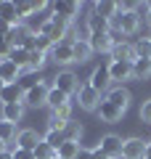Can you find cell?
<instances>
[{
  "instance_id": "6da1fadb",
  "label": "cell",
  "mask_w": 151,
  "mask_h": 159,
  "mask_svg": "<svg viewBox=\"0 0 151 159\" xmlns=\"http://www.w3.org/2000/svg\"><path fill=\"white\" fill-rule=\"evenodd\" d=\"M140 27V16L135 8H130V11H117V16L109 21V29H114V32H122L125 37L127 34H135Z\"/></svg>"
},
{
  "instance_id": "7a4b0ae2",
  "label": "cell",
  "mask_w": 151,
  "mask_h": 159,
  "mask_svg": "<svg viewBox=\"0 0 151 159\" xmlns=\"http://www.w3.org/2000/svg\"><path fill=\"white\" fill-rule=\"evenodd\" d=\"M48 58L58 66H66V64H74V51H72V40H61V43H53Z\"/></svg>"
},
{
  "instance_id": "3957f363",
  "label": "cell",
  "mask_w": 151,
  "mask_h": 159,
  "mask_svg": "<svg viewBox=\"0 0 151 159\" xmlns=\"http://www.w3.org/2000/svg\"><path fill=\"white\" fill-rule=\"evenodd\" d=\"M48 90H50V85L45 80H40L34 88L24 90V106H45L48 103Z\"/></svg>"
},
{
  "instance_id": "277c9868",
  "label": "cell",
  "mask_w": 151,
  "mask_h": 159,
  "mask_svg": "<svg viewBox=\"0 0 151 159\" xmlns=\"http://www.w3.org/2000/svg\"><path fill=\"white\" fill-rule=\"evenodd\" d=\"M101 101H103V98H101V93L93 90L88 82H82V85H80V90H77V103L85 109V111H95Z\"/></svg>"
},
{
  "instance_id": "5b68a950",
  "label": "cell",
  "mask_w": 151,
  "mask_h": 159,
  "mask_svg": "<svg viewBox=\"0 0 151 159\" xmlns=\"http://www.w3.org/2000/svg\"><path fill=\"white\" fill-rule=\"evenodd\" d=\"M53 80H56V82H53V88L64 90L66 96H77V90H80V80H77V74H74V72L61 69V72H58Z\"/></svg>"
},
{
  "instance_id": "8992f818",
  "label": "cell",
  "mask_w": 151,
  "mask_h": 159,
  "mask_svg": "<svg viewBox=\"0 0 151 159\" xmlns=\"http://www.w3.org/2000/svg\"><path fill=\"white\" fill-rule=\"evenodd\" d=\"M32 37H34V32L24 21H19L16 27L11 29V34H8V43H11V48H27L29 43H32Z\"/></svg>"
},
{
  "instance_id": "52a82bcc",
  "label": "cell",
  "mask_w": 151,
  "mask_h": 159,
  "mask_svg": "<svg viewBox=\"0 0 151 159\" xmlns=\"http://www.w3.org/2000/svg\"><path fill=\"white\" fill-rule=\"evenodd\" d=\"M122 146H125V141L119 135H114V133L103 135V138H101V143H98V148L106 154L109 159H122Z\"/></svg>"
},
{
  "instance_id": "ba28073f",
  "label": "cell",
  "mask_w": 151,
  "mask_h": 159,
  "mask_svg": "<svg viewBox=\"0 0 151 159\" xmlns=\"http://www.w3.org/2000/svg\"><path fill=\"white\" fill-rule=\"evenodd\" d=\"M109 82H112V77H109V64L95 66L93 74H90V80H88V85L93 88V90H98V93H103V90L109 93Z\"/></svg>"
},
{
  "instance_id": "9c48e42d",
  "label": "cell",
  "mask_w": 151,
  "mask_h": 159,
  "mask_svg": "<svg viewBox=\"0 0 151 159\" xmlns=\"http://www.w3.org/2000/svg\"><path fill=\"white\" fill-rule=\"evenodd\" d=\"M146 157V141L143 138H127L122 146V159H143Z\"/></svg>"
},
{
  "instance_id": "30bf717a",
  "label": "cell",
  "mask_w": 151,
  "mask_h": 159,
  "mask_svg": "<svg viewBox=\"0 0 151 159\" xmlns=\"http://www.w3.org/2000/svg\"><path fill=\"white\" fill-rule=\"evenodd\" d=\"M88 43H90V48H93V53H109L114 48L112 34H109V32H90L88 34Z\"/></svg>"
},
{
  "instance_id": "8fae6325",
  "label": "cell",
  "mask_w": 151,
  "mask_h": 159,
  "mask_svg": "<svg viewBox=\"0 0 151 159\" xmlns=\"http://www.w3.org/2000/svg\"><path fill=\"white\" fill-rule=\"evenodd\" d=\"M50 6H53V16L61 19V21H66V24H72L74 19H77V13H80L77 3H50Z\"/></svg>"
},
{
  "instance_id": "7c38bea8",
  "label": "cell",
  "mask_w": 151,
  "mask_h": 159,
  "mask_svg": "<svg viewBox=\"0 0 151 159\" xmlns=\"http://www.w3.org/2000/svg\"><path fill=\"white\" fill-rule=\"evenodd\" d=\"M69 122H72V101L50 111V127H58V130H64Z\"/></svg>"
},
{
  "instance_id": "4fadbf2b",
  "label": "cell",
  "mask_w": 151,
  "mask_h": 159,
  "mask_svg": "<svg viewBox=\"0 0 151 159\" xmlns=\"http://www.w3.org/2000/svg\"><path fill=\"white\" fill-rule=\"evenodd\" d=\"M109 61H127L133 64L135 61V51H133V43H119V45H114L112 51H109Z\"/></svg>"
},
{
  "instance_id": "5bb4252c",
  "label": "cell",
  "mask_w": 151,
  "mask_h": 159,
  "mask_svg": "<svg viewBox=\"0 0 151 159\" xmlns=\"http://www.w3.org/2000/svg\"><path fill=\"white\" fill-rule=\"evenodd\" d=\"M106 101L109 103H114V106L119 109V111H127V106H130V90L127 88H112V90L106 93Z\"/></svg>"
},
{
  "instance_id": "9a60e30c",
  "label": "cell",
  "mask_w": 151,
  "mask_h": 159,
  "mask_svg": "<svg viewBox=\"0 0 151 159\" xmlns=\"http://www.w3.org/2000/svg\"><path fill=\"white\" fill-rule=\"evenodd\" d=\"M109 77L122 82V80H133V64L127 61H109Z\"/></svg>"
},
{
  "instance_id": "2e32d148",
  "label": "cell",
  "mask_w": 151,
  "mask_h": 159,
  "mask_svg": "<svg viewBox=\"0 0 151 159\" xmlns=\"http://www.w3.org/2000/svg\"><path fill=\"white\" fill-rule=\"evenodd\" d=\"M0 80H3L6 85L19 82V80H21V69H19L13 61H8V58H0Z\"/></svg>"
},
{
  "instance_id": "e0dca14e",
  "label": "cell",
  "mask_w": 151,
  "mask_h": 159,
  "mask_svg": "<svg viewBox=\"0 0 151 159\" xmlns=\"http://www.w3.org/2000/svg\"><path fill=\"white\" fill-rule=\"evenodd\" d=\"M21 117H24V103H3L0 106V119L3 122L16 125V122H21Z\"/></svg>"
},
{
  "instance_id": "ac0fdd59",
  "label": "cell",
  "mask_w": 151,
  "mask_h": 159,
  "mask_svg": "<svg viewBox=\"0 0 151 159\" xmlns=\"http://www.w3.org/2000/svg\"><path fill=\"white\" fill-rule=\"evenodd\" d=\"M40 141H43V135L37 130H19V135H16V146L27 148V151H34Z\"/></svg>"
},
{
  "instance_id": "d6986e66",
  "label": "cell",
  "mask_w": 151,
  "mask_h": 159,
  "mask_svg": "<svg viewBox=\"0 0 151 159\" xmlns=\"http://www.w3.org/2000/svg\"><path fill=\"white\" fill-rule=\"evenodd\" d=\"M95 114H98L101 122H117V119H122V114H125V111H119L114 103H109L106 98H103V101L98 103V109H95Z\"/></svg>"
},
{
  "instance_id": "ffe728a7",
  "label": "cell",
  "mask_w": 151,
  "mask_h": 159,
  "mask_svg": "<svg viewBox=\"0 0 151 159\" xmlns=\"http://www.w3.org/2000/svg\"><path fill=\"white\" fill-rule=\"evenodd\" d=\"M3 103H24V90L19 82H11V85L3 88V93H0V106Z\"/></svg>"
},
{
  "instance_id": "44dd1931",
  "label": "cell",
  "mask_w": 151,
  "mask_h": 159,
  "mask_svg": "<svg viewBox=\"0 0 151 159\" xmlns=\"http://www.w3.org/2000/svg\"><path fill=\"white\" fill-rule=\"evenodd\" d=\"M72 51H74V61H80V64L93 56V48H90V43L85 37H74L72 40Z\"/></svg>"
},
{
  "instance_id": "7402d4cb",
  "label": "cell",
  "mask_w": 151,
  "mask_h": 159,
  "mask_svg": "<svg viewBox=\"0 0 151 159\" xmlns=\"http://www.w3.org/2000/svg\"><path fill=\"white\" fill-rule=\"evenodd\" d=\"M0 19L8 24H19V11H16V3L13 0H0Z\"/></svg>"
},
{
  "instance_id": "603a6c76",
  "label": "cell",
  "mask_w": 151,
  "mask_h": 159,
  "mask_svg": "<svg viewBox=\"0 0 151 159\" xmlns=\"http://www.w3.org/2000/svg\"><path fill=\"white\" fill-rule=\"evenodd\" d=\"M69 98H72V96H66L64 90H58V88L50 85V90H48V103H45V106L53 111V109H58V106H64V103H69Z\"/></svg>"
},
{
  "instance_id": "cb8c5ba5",
  "label": "cell",
  "mask_w": 151,
  "mask_h": 159,
  "mask_svg": "<svg viewBox=\"0 0 151 159\" xmlns=\"http://www.w3.org/2000/svg\"><path fill=\"white\" fill-rule=\"evenodd\" d=\"M151 77V58H135L133 61V80H149Z\"/></svg>"
},
{
  "instance_id": "d4e9b609",
  "label": "cell",
  "mask_w": 151,
  "mask_h": 159,
  "mask_svg": "<svg viewBox=\"0 0 151 159\" xmlns=\"http://www.w3.org/2000/svg\"><path fill=\"white\" fill-rule=\"evenodd\" d=\"M8 61H13V64L24 72V69H29V51H27V48H11Z\"/></svg>"
},
{
  "instance_id": "484cf974",
  "label": "cell",
  "mask_w": 151,
  "mask_h": 159,
  "mask_svg": "<svg viewBox=\"0 0 151 159\" xmlns=\"http://www.w3.org/2000/svg\"><path fill=\"white\" fill-rule=\"evenodd\" d=\"M43 141L58 151V146L66 141V135H64V130H58V127H48V130H45V135H43Z\"/></svg>"
},
{
  "instance_id": "4316f807",
  "label": "cell",
  "mask_w": 151,
  "mask_h": 159,
  "mask_svg": "<svg viewBox=\"0 0 151 159\" xmlns=\"http://www.w3.org/2000/svg\"><path fill=\"white\" fill-rule=\"evenodd\" d=\"M16 125H11V122H3V119H0V141L6 143L8 148H11V143L16 141Z\"/></svg>"
},
{
  "instance_id": "83f0119b",
  "label": "cell",
  "mask_w": 151,
  "mask_h": 159,
  "mask_svg": "<svg viewBox=\"0 0 151 159\" xmlns=\"http://www.w3.org/2000/svg\"><path fill=\"white\" fill-rule=\"evenodd\" d=\"M77 154H80V143H74V141H64L61 146H58L56 157H61V159H77Z\"/></svg>"
},
{
  "instance_id": "f1b7e54d",
  "label": "cell",
  "mask_w": 151,
  "mask_h": 159,
  "mask_svg": "<svg viewBox=\"0 0 151 159\" xmlns=\"http://www.w3.org/2000/svg\"><path fill=\"white\" fill-rule=\"evenodd\" d=\"M135 58H151V37H140L133 43Z\"/></svg>"
},
{
  "instance_id": "f546056e",
  "label": "cell",
  "mask_w": 151,
  "mask_h": 159,
  "mask_svg": "<svg viewBox=\"0 0 151 159\" xmlns=\"http://www.w3.org/2000/svg\"><path fill=\"white\" fill-rule=\"evenodd\" d=\"M53 157H56V148L48 146L45 141H40L37 148H34V159H53Z\"/></svg>"
},
{
  "instance_id": "4dcf8cb0",
  "label": "cell",
  "mask_w": 151,
  "mask_h": 159,
  "mask_svg": "<svg viewBox=\"0 0 151 159\" xmlns=\"http://www.w3.org/2000/svg\"><path fill=\"white\" fill-rule=\"evenodd\" d=\"M64 135H66V141L80 143V135H82V127H80V122H69V125L64 127Z\"/></svg>"
},
{
  "instance_id": "1f68e13d",
  "label": "cell",
  "mask_w": 151,
  "mask_h": 159,
  "mask_svg": "<svg viewBox=\"0 0 151 159\" xmlns=\"http://www.w3.org/2000/svg\"><path fill=\"white\" fill-rule=\"evenodd\" d=\"M45 58H48V53L43 51H29V69H40L45 64Z\"/></svg>"
},
{
  "instance_id": "d6a6232c",
  "label": "cell",
  "mask_w": 151,
  "mask_h": 159,
  "mask_svg": "<svg viewBox=\"0 0 151 159\" xmlns=\"http://www.w3.org/2000/svg\"><path fill=\"white\" fill-rule=\"evenodd\" d=\"M11 154L13 159H34V151H27V148H19V146H11Z\"/></svg>"
},
{
  "instance_id": "836d02e7",
  "label": "cell",
  "mask_w": 151,
  "mask_h": 159,
  "mask_svg": "<svg viewBox=\"0 0 151 159\" xmlns=\"http://www.w3.org/2000/svg\"><path fill=\"white\" fill-rule=\"evenodd\" d=\"M140 119L143 122H151V98L143 101V106H140Z\"/></svg>"
},
{
  "instance_id": "e575fe53",
  "label": "cell",
  "mask_w": 151,
  "mask_h": 159,
  "mask_svg": "<svg viewBox=\"0 0 151 159\" xmlns=\"http://www.w3.org/2000/svg\"><path fill=\"white\" fill-rule=\"evenodd\" d=\"M77 159H95V157H93V148H85V146H80Z\"/></svg>"
},
{
  "instance_id": "d590c367",
  "label": "cell",
  "mask_w": 151,
  "mask_h": 159,
  "mask_svg": "<svg viewBox=\"0 0 151 159\" xmlns=\"http://www.w3.org/2000/svg\"><path fill=\"white\" fill-rule=\"evenodd\" d=\"M0 159H13V154H11V148H6V151H0Z\"/></svg>"
},
{
  "instance_id": "8d00e7d4",
  "label": "cell",
  "mask_w": 151,
  "mask_h": 159,
  "mask_svg": "<svg viewBox=\"0 0 151 159\" xmlns=\"http://www.w3.org/2000/svg\"><path fill=\"white\" fill-rule=\"evenodd\" d=\"M143 159H151V143H146V157Z\"/></svg>"
},
{
  "instance_id": "74e56055",
  "label": "cell",
  "mask_w": 151,
  "mask_h": 159,
  "mask_svg": "<svg viewBox=\"0 0 151 159\" xmlns=\"http://www.w3.org/2000/svg\"><path fill=\"white\" fill-rule=\"evenodd\" d=\"M6 148H8V146H6V143H3V141H0V151H6Z\"/></svg>"
},
{
  "instance_id": "f35d334b",
  "label": "cell",
  "mask_w": 151,
  "mask_h": 159,
  "mask_svg": "<svg viewBox=\"0 0 151 159\" xmlns=\"http://www.w3.org/2000/svg\"><path fill=\"white\" fill-rule=\"evenodd\" d=\"M146 21H149V27H151V11H149V16H146Z\"/></svg>"
},
{
  "instance_id": "ab89813d",
  "label": "cell",
  "mask_w": 151,
  "mask_h": 159,
  "mask_svg": "<svg viewBox=\"0 0 151 159\" xmlns=\"http://www.w3.org/2000/svg\"><path fill=\"white\" fill-rule=\"evenodd\" d=\"M53 159H61V157H53Z\"/></svg>"
}]
</instances>
